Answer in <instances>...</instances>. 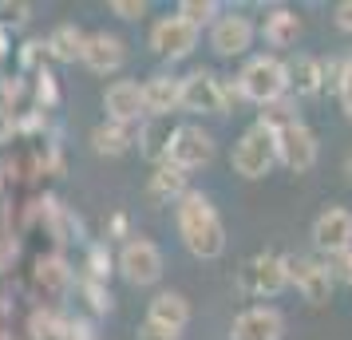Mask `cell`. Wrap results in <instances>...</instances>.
Returning <instances> with one entry per match:
<instances>
[{
	"label": "cell",
	"mask_w": 352,
	"mask_h": 340,
	"mask_svg": "<svg viewBox=\"0 0 352 340\" xmlns=\"http://www.w3.org/2000/svg\"><path fill=\"white\" fill-rule=\"evenodd\" d=\"M175 218H178V238L190 249L194 258L214 261L226 253V226L214 202H210L202 190H186V194L175 202Z\"/></svg>",
	"instance_id": "obj_1"
},
{
	"label": "cell",
	"mask_w": 352,
	"mask_h": 340,
	"mask_svg": "<svg viewBox=\"0 0 352 340\" xmlns=\"http://www.w3.org/2000/svg\"><path fill=\"white\" fill-rule=\"evenodd\" d=\"M273 162H277V135L270 127H261V123H254V127L245 131L234 143V155H230L234 174H241V179H250V182L265 179L273 170Z\"/></svg>",
	"instance_id": "obj_2"
},
{
	"label": "cell",
	"mask_w": 352,
	"mask_h": 340,
	"mask_svg": "<svg viewBox=\"0 0 352 340\" xmlns=\"http://www.w3.org/2000/svg\"><path fill=\"white\" fill-rule=\"evenodd\" d=\"M238 87H241V99H250V103H257V107H265V103H273V99L289 95L285 64H281L277 56H254L250 64L241 67Z\"/></svg>",
	"instance_id": "obj_3"
},
{
	"label": "cell",
	"mask_w": 352,
	"mask_h": 340,
	"mask_svg": "<svg viewBox=\"0 0 352 340\" xmlns=\"http://www.w3.org/2000/svg\"><path fill=\"white\" fill-rule=\"evenodd\" d=\"M238 285L250 297H281L289 289V269H285V253H257L241 265Z\"/></svg>",
	"instance_id": "obj_4"
},
{
	"label": "cell",
	"mask_w": 352,
	"mask_h": 340,
	"mask_svg": "<svg viewBox=\"0 0 352 340\" xmlns=\"http://www.w3.org/2000/svg\"><path fill=\"white\" fill-rule=\"evenodd\" d=\"M214 159V135L202 131L198 123H186V127H175L170 135V146H166V162H175L178 170H198Z\"/></svg>",
	"instance_id": "obj_5"
},
{
	"label": "cell",
	"mask_w": 352,
	"mask_h": 340,
	"mask_svg": "<svg viewBox=\"0 0 352 340\" xmlns=\"http://www.w3.org/2000/svg\"><path fill=\"white\" fill-rule=\"evenodd\" d=\"M285 269H289V285H297L309 305H329L333 301V269L324 261H313V258H285Z\"/></svg>",
	"instance_id": "obj_6"
},
{
	"label": "cell",
	"mask_w": 352,
	"mask_h": 340,
	"mask_svg": "<svg viewBox=\"0 0 352 340\" xmlns=\"http://www.w3.org/2000/svg\"><path fill=\"white\" fill-rule=\"evenodd\" d=\"M198 28H190L186 20L178 16H159L155 24H151V48H155V56H162V60H186L194 48H198Z\"/></svg>",
	"instance_id": "obj_7"
},
{
	"label": "cell",
	"mask_w": 352,
	"mask_h": 340,
	"mask_svg": "<svg viewBox=\"0 0 352 340\" xmlns=\"http://www.w3.org/2000/svg\"><path fill=\"white\" fill-rule=\"evenodd\" d=\"M119 273L127 277L131 285H155L162 277V249L151 238H131L119 249Z\"/></svg>",
	"instance_id": "obj_8"
},
{
	"label": "cell",
	"mask_w": 352,
	"mask_h": 340,
	"mask_svg": "<svg viewBox=\"0 0 352 340\" xmlns=\"http://www.w3.org/2000/svg\"><path fill=\"white\" fill-rule=\"evenodd\" d=\"M317 135L305 127V123H293V127L277 131V162L293 170V174H305V170H313L317 166Z\"/></svg>",
	"instance_id": "obj_9"
},
{
	"label": "cell",
	"mask_w": 352,
	"mask_h": 340,
	"mask_svg": "<svg viewBox=\"0 0 352 340\" xmlns=\"http://www.w3.org/2000/svg\"><path fill=\"white\" fill-rule=\"evenodd\" d=\"M349 245H352V210H344V206H324L317 214V222H313V249L336 258Z\"/></svg>",
	"instance_id": "obj_10"
},
{
	"label": "cell",
	"mask_w": 352,
	"mask_h": 340,
	"mask_svg": "<svg viewBox=\"0 0 352 340\" xmlns=\"http://www.w3.org/2000/svg\"><path fill=\"white\" fill-rule=\"evenodd\" d=\"M254 20L241 16V12H230V16H218L210 24V48L226 56V60H234V56H245V52L254 48Z\"/></svg>",
	"instance_id": "obj_11"
},
{
	"label": "cell",
	"mask_w": 352,
	"mask_h": 340,
	"mask_svg": "<svg viewBox=\"0 0 352 340\" xmlns=\"http://www.w3.org/2000/svg\"><path fill=\"white\" fill-rule=\"evenodd\" d=\"M281 337H285V317L273 305L245 308L230 324V340H281Z\"/></svg>",
	"instance_id": "obj_12"
},
{
	"label": "cell",
	"mask_w": 352,
	"mask_h": 340,
	"mask_svg": "<svg viewBox=\"0 0 352 340\" xmlns=\"http://www.w3.org/2000/svg\"><path fill=\"white\" fill-rule=\"evenodd\" d=\"M182 107L194 115H226V103H222V80L214 71H190L182 80Z\"/></svg>",
	"instance_id": "obj_13"
},
{
	"label": "cell",
	"mask_w": 352,
	"mask_h": 340,
	"mask_svg": "<svg viewBox=\"0 0 352 340\" xmlns=\"http://www.w3.org/2000/svg\"><path fill=\"white\" fill-rule=\"evenodd\" d=\"M103 107H107V123H123V127H135L143 119V83L135 80H115L107 91H103Z\"/></svg>",
	"instance_id": "obj_14"
},
{
	"label": "cell",
	"mask_w": 352,
	"mask_h": 340,
	"mask_svg": "<svg viewBox=\"0 0 352 340\" xmlns=\"http://www.w3.org/2000/svg\"><path fill=\"white\" fill-rule=\"evenodd\" d=\"M80 64L87 71H96V76H111V71H119V67L127 64V44L111 32H91L87 44H83Z\"/></svg>",
	"instance_id": "obj_15"
},
{
	"label": "cell",
	"mask_w": 352,
	"mask_h": 340,
	"mask_svg": "<svg viewBox=\"0 0 352 340\" xmlns=\"http://www.w3.org/2000/svg\"><path fill=\"white\" fill-rule=\"evenodd\" d=\"M182 107V80L175 76H151L143 83V111L155 119H166Z\"/></svg>",
	"instance_id": "obj_16"
},
{
	"label": "cell",
	"mask_w": 352,
	"mask_h": 340,
	"mask_svg": "<svg viewBox=\"0 0 352 340\" xmlns=\"http://www.w3.org/2000/svg\"><path fill=\"white\" fill-rule=\"evenodd\" d=\"M285 76H289V91L297 99H313L324 91V76H320V60L313 56H297L285 64Z\"/></svg>",
	"instance_id": "obj_17"
},
{
	"label": "cell",
	"mask_w": 352,
	"mask_h": 340,
	"mask_svg": "<svg viewBox=\"0 0 352 340\" xmlns=\"http://www.w3.org/2000/svg\"><path fill=\"white\" fill-rule=\"evenodd\" d=\"M146 321L166 324V328H175V332H182V328L190 324V301H186L182 293L166 289V293H159V297L151 301V308H146Z\"/></svg>",
	"instance_id": "obj_18"
},
{
	"label": "cell",
	"mask_w": 352,
	"mask_h": 340,
	"mask_svg": "<svg viewBox=\"0 0 352 340\" xmlns=\"http://www.w3.org/2000/svg\"><path fill=\"white\" fill-rule=\"evenodd\" d=\"M261 36H265L270 48H293L301 40V16L289 12V8H273L261 20Z\"/></svg>",
	"instance_id": "obj_19"
},
{
	"label": "cell",
	"mask_w": 352,
	"mask_h": 340,
	"mask_svg": "<svg viewBox=\"0 0 352 340\" xmlns=\"http://www.w3.org/2000/svg\"><path fill=\"white\" fill-rule=\"evenodd\" d=\"M186 190H190V186H186V170H178L175 162L162 159L159 166H155V174H151V198H155V202H178Z\"/></svg>",
	"instance_id": "obj_20"
},
{
	"label": "cell",
	"mask_w": 352,
	"mask_h": 340,
	"mask_svg": "<svg viewBox=\"0 0 352 340\" xmlns=\"http://www.w3.org/2000/svg\"><path fill=\"white\" fill-rule=\"evenodd\" d=\"M131 143H135V127H123V123H99L91 131V150L96 155H107V159L127 155Z\"/></svg>",
	"instance_id": "obj_21"
},
{
	"label": "cell",
	"mask_w": 352,
	"mask_h": 340,
	"mask_svg": "<svg viewBox=\"0 0 352 340\" xmlns=\"http://www.w3.org/2000/svg\"><path fill=\"white\" fill-rule=\"evenodd\" d=\"M83 44H87V36H83L76 24H60V28H52V36H48V52L60 64H76L83 56Z\"/></svg>",
	"instance_id": "obj_22"
},
{
	"label": "cell",
	"mask_w": 352,
	"mask_h": 340,
	"mask_svg": "<svg viewBox=\"0 0 352 340\" xmlns=\"http://www.w3.org/2000/svg\"><path fill=\"white\" fill-rule=\"evenodd\" d=\"M257 123H261V127H270L273 135H277V131H285V127H293V123H301V119H297V99L281 95V99H273V103H265Z\"/></svg>",
	"instance_id": "obj_23"
},
{
	"label": "cell",
	"mask_w": 352,
	"mask_h": 340,
	"mask_svg": "<svg viewBox=\"0 0 352 340\" xmlns=\"http://www.w3.org/2000/svg\"><path fill=\"white\" fill-rule=\"evenodd\" d=\"M178 16L186 20L190 28H198V32H202L206 24H214V20L222 16V8H218L214 0H182V4H178Z\"/></svg>",
	"instance_id": "obj_24"
},
{
	"label": "cell",
	"mask_w": 352,
	"mask_h": 340,
	"mask_svg": "<svg viewBox=\"0 0 352 340\" xmlns=\"http://www.w3.org/2000/svg\"><path fill=\"white\" fill-rule=\"evenodd\" d=\"M170 135L175 131H166V127H151V131H143V155H151V159H166V146H170Z\"/></svg>",
	"instance_id": "obj_25"
},
{
	"label": "cell",
	"mask_w": 352,
	"mask_h": 340,
	"mask_svg": "<svg viewBox=\"0 0 352 340\" xmlns=\"http://www.w3.org/2000/svg\"><path fill=\"white\" fill-rule=\"evenodd\" d=\"M320 76H324V87L340 95V83H344V60H320Z\"/></svg>",
	"instance_id": "obj_26"
},
{
	"label": "cell",
	"mask_w": 352,
	"mask_h": 340,
	"mask_svg": "<svg viewBox=\"0 0 352 340\" xmlns=\"http://www.w3.org/2000/svg\"><path fill=\"white\" fill-rule=\"evenodd\" d=\"M87 265H91V281H107V273H111V253H107L103 245H91Z\"/></svg>",
	"instance_id": "obj_27"
},
{
	"label": "cell",
	"mask_w": 352,
	"mask_h": 340,
	"mask_svg": "<svg viewBox=\"0 0 352 340\" xmlns=\"http://www.w3.org/2000/svg\"><path fill=\"white\" fill-rule=\"evenodd\" d=\"M83 289L91 297V308H96V313H111V289H107L103 281H87Z\"/></svg>",
	"instance_id": "obj_28"
},
{
	"label": "cell",
	"mask_w": 352,
	"mask_h": 340,
	"mask_svg": "<svg viewBox=\"0 0 352 340\" xmlns=\"http://www.w3.org/2000/svg\"><path fill=\"white\" fill-rule=\"evenodd\" d=\"M111 12L119 20H143L146 16V4H143V0H111Z\"/></svg>",
	"instance_id": "obj_29"
},
{
	"label": "cell",
	"mask_w": 352,
	"mask_h": 340,
	"mask_svg": "<svg viewBox=\"0 0 352 340\" xmlns=\"http://www.w3.org/2000/svg\"><path fill=\"white\" fill-rule=\"evenodd\" d=\"M139 340H182V332H175V328H166V324L143 321V324H139Z\"/></svg>",
	"instance_id": "obj_30"
},
{
	"label": "cell",
	"mask_w": 352,
	"mask_h": 340,
	"mask_svg": "<svg viewBox=\"0 0 352 340\" xmlns=\"http://www.w3.org/2000/svg\"><path fill=\"white\" fill-rule=\"evenodd\" d=\"M329 269H333V281H340V285H352V245L344 249V253H336Z\"/></svg>",
	"instance_id": "obj_31"
},
{
	"label": "cell",
	"mask_w": 352,
	"mask_h": 340,
	"mask_svg": "<svg viewBox=\"0 0 352 340\" xmlns=\"http://www.w3.org/2000/svg\"><path fill=\"white\" fill-rule=\"evenodd\" d=\"M333 20H336V28H340V32L352 36V0H340V4H336Z\"/></svg>",
	"instance_id": "obj_32"
},
{
	"label": "cell",
	"mask_w": 352,
	"mask_h": 340,
	"mask_svg": "<svg viewBox=\"0 0 352 340\" xmlns=\"http://www.w3.org/2000/svg\"><path fill=\"white\" fill-rule=\"evenodd\" d=\"M340 107H344V115L352 119V76L344 71V83H340Z\"/></svg>",
	"instance_id": "obj_33"
},
{
	"label": "cell",
	"mask_w": 352,
	"mask_h": 340,
	"mask_svg": "<svg viewBox=\"0 0 352 340\" xmlns=\"http://www.w3.org/2000/svg\"><path fill=\"white\" fill-rule=\"evenodd\" d=\"M344 174H349V182H352V150L344 155Z\"/></svg>",
	"instance_id": "obj_34"
},
{
	"label": "cell",
	"mask_w": 352,
	"mask_h": 340,
	"mask_svg": "<svg viewBox=\"0 0 352 340\" xmlns=\"http://www.w3.org/2000/svg\"><path fill=\"white\" fill-rule=\"evenodd\" d=\"M344 71L352 76V48H349V56H344Z\"/></svg>",
	"instance_id": "obj_35"
}]
</instances>
